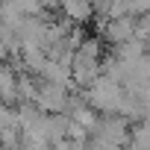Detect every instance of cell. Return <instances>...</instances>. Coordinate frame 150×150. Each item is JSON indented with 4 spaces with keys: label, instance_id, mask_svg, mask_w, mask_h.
<instances>
[{
    "label": "cell",
    "instance_id": "cell-1",
    "mask_svg": "<svg viewBox=\"0 0 150 150\" xmlns=\"http://www.w3.org/2000/svg\"><path fill=\"white\" fill-rule=\"evenodd\" d=\"M103 62H106V53H103V41L100 38H86L77 53L71 59V71H74V86L80 88H88L100 74H103Z\"/></svg>",
    "mask_w": 150,
    "mask_h": 150
},
{
    "label": "cell",
    "instance_id": "cell-2",
    "mask_svg": "<svg viewBox=\"0 0 150 150\" xmlns=\"http://www.w3.org/2000/svg\"><path fill=\"white\" fill-rule=\"evenodd\" d=\"M35 106H38L41 112H47V115H68V106H71L68 86L41 80V83H38V94H35Z\"/></svg>",
    "mask_w": 150,
    "mask_h": 150
},
{
    "label": "cell",
    "instance_id": "cell-3",
    "mask_svg": "<svg viewBox=\"0 0 150 150\" xmlns=\"http://www.w3.org/2000/svg\"><path fill=\"white\" fill-rule=\"evenodd\" d=\"M59 12H62L65 21L83 27L97 15V3L94 0H59Z\"/></svg>",
    "mask_w": 150,
    "mask_h": 150
},
{
    "label": "cell",
    "instance_id": "cell-4",
    "mask_svg": "<svg viewBox=\"0 0 150 150\" xmlns=\"http://www.w3.org/2000/svg\"><path fill=\"white\" fill-rule=\"evenodd\" d=\"M18 80H21V74L9 62H0V100L9 106L18 103Z\"/></svg>",
    "mask_w": 150,
    "mask_h": 150
}]
</instances>
